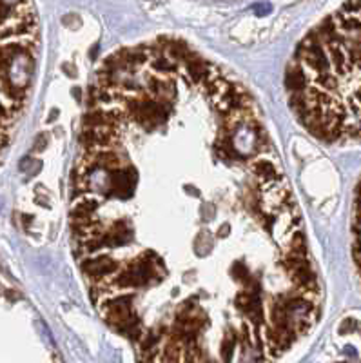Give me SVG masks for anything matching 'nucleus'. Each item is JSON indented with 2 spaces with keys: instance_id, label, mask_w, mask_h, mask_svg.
I'll return each mask as SVG.
<instances>
[{
  "instance_id": "obj_1",
  "label": "nucleus",
  "mask_w": 361,
  "mask_h": 363,
  "mask_svg": "<svg viewBox=\"0 0 361 363\" xmlns=\"http://www.w3.org/2000/svg\"><path fill=\"white\" fill-rule=\"evenodd\" d=\"M73 174L75 256L138 363H267L309 334L323 291L301 213L249 91L163 37L105 58Z\"/></svg>"
}]
</instances>
